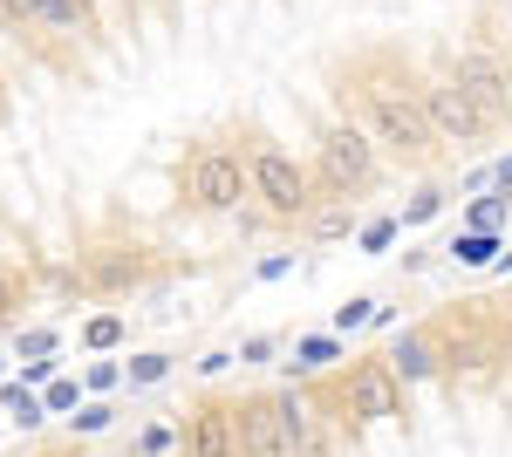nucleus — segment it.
I'll use <instances>...</instances> for the list:
<instances>
[{"mask_svg": "<svg viewBox=\"0 0 512 457\" xmlns=\"http://www.w3.org/2000/svg\"><path fill=\"white\" fill-rule=\"evenodd\" d=\"M362 103H369L376 137H383V144H396L403 157H424V151L437 144V130H431V116H424V103H417L403 82H390V76L362 82Z\"/></svg>", "mask_w": 512, "mask_h": 457, "instance_id": "nucleus-1", "label": "nucleus"}, {"mask_svg": "<svg viewBox=\"0 0 512 457\" xmlns=\"http://www.w3.org/2000/svg\"><path fill=\"white\" fill-rule=\"evenodd\" d=\"M376 178V157H369V137L355 130V123H342V130H328L321 137V185L328 191H362Z\"/></svg>", "mask_w": 512, "mask_h": 457, "instance_id": "nucleus-2", "label": "nucleus"}, {"mask_svg": "<svg viewBox=\"0 0 512 457\" xmlns=\"http://www.w3.org/2000/svg\"><path fill=\"white\" fill-rule=\"evenodd\" d=\"M253 185H260V198L274 205L280 219H301V212H308V171H301L294 157L260 151L253 157Z\"/></svg>", "mask_w": 512, "mask_h": 457, "instance_id": "nucleus-3", "label": "nucleus"}, {"mask_svg": "<svg viewBox=\"0 0 512 457\" xmlns=\"http://www.w3.org/2000/svg\"><path fill=\"white\" fill-rule=\"evenodd\" d=\"M403 410V389H396V369L390 362H355L349 369V417L362 423H383Z\"/></svg>", "mask_w": 512, "mask_h": 457, "instance_id": "nucleus-4", "label": "nucleus"}, {"mask_svg": "<svg viewBox=\"0 0 512 457\" xmlns=\"http://www.w3.org/2000/svg\"><path fill=\"white\" fill-rule=\"evenodd\" d=\"M458 89H465V96H472V110L485 116V123H499V116H506V103H512V89H506V69H499V62H492V55H485V48H472V55H458Z\"/></svg>", "mask_w": 512, "mask_h": 457, "instance_id": "nucleus-5", "label": "nucleus"}, {"mask_svg": "<svg viewBox=\"0 0 512 457\" xmlns=\"http://www.w3.org/2000/svg\"><path fill=\"white\" fill-rule=\"evenodd\" d=\"M239 157L226 151H198L192 157V198L205 205V212H226V205H239Z\"/></svg>", "mask_w": 512, "mask_h": 457, "instance_id": "nucleus-6", "label": "nucleus"}, {"mask_svg": "<svg viewBox=\"0 0 512 457\" xmlns=\"http://www.w3.org/2000/svg\"><path fill=\"white\" fill-rule=\"evenodd\" d=\"M417 103H424V116H431L437 137H458V144H465V137H478V130H492V123L472 110V96H465L458 82H444V89H424Z\"/></svg>", "mask_w": 512, "mask_h": 457, "instance_id": "nucleus-7", "label": "nucleus"}, {"mask_svg": "<svg viewBox=\"0 0 512 457\" xmlns=\"http://www.w3.org/2000/svg\"><path fill=\"white\" fill-rule=\"evenodd\" d=\"M274 423H280V451H287V457H321V430H315L308 396L280 389V396H274Z\"/></svg>", "mask_w": 512, "mask_h": 457, "instance_id": "nucleus-8", "label": "nucleus"}, {"mask_svg": "<svg viewBox=\"0 0 512 457\" xmlns=\"http://www.w3.org/2000/svg\"><path fill=\"white\" fill-rule=\"evenodd\" d=\"M192 457H246L239 451V410H226V403L198 410L192 417Z\"/></svg>", "mask_w": 512, "mask_h": 457, "instance_id": "nucleus-9", "label": "nucleus"}, {"mask_svg": "<svg viewBox=\"0 0 512 457\" xmlns=\"http://www.w3.org/2000/svg\"><path fill=\"white\" fill-rule=\"evenodd\" d=\"M239 451L246 457H287L280 451V423H274V396L239 403Z\"/></svg>", "mask_w": 512, "mask_h": 457, "instance_id": "nucleus-10", "label": "nucleus"}, {"mask_svg": "<svg viewBox=\"0 0 512 457\" xmlns=\"http://www.w3.org/2000/svg\"><path fill=\"white\" fill-rule=\"evenodd\" d=\"M0 403H7V417L21 423V430H35V423L48 417V410H41V396H28L21 382H0Z\"/></svg>", "mask_w": 512, "mask_h": 457, "instance_id": "nucleus-11", "label": "nucleus"}, {"mask_svg": "<svg viewBox=\"0 0 512 457\" xmlns=\"http://www.w3.org/2000/svg\"><path fill=\"white\" fill-rule=\"evenodd\" d=\"M396 376H431V348L417 342V335H403V342H396V362H390Z\"/></svg>", "mask_w": 512, "mask_h": 457, "instance_id": "nucleus-12", "label": "nucleus"}, {"mask_svg": "<svg viewBox=\"0 0 512 457\" xmlns=\"http://www.w3.org/2000/svg\"><path fill=\"white\" fill-rule=\"evenodd\" d=\"M451 253H458L465 267H485V260H499V239H492V232H472V239H458Z\"/></svg>", "mask_w": 512, "mask_h": 457, "instance_id": "nucleus-13", "label": "nucleus"}, {"mask_svg": "<svg viewBox=\"0 0 512 457\" xmlns=\"http://www.w3.org/2000/svg\"><path fill=\"white\" fill-rule=\"evenodd\" d=\"M82 342H89V348H117L123 342V321H117V314H96V321L82 328Z\"/></svg>", "mask_w": 512, "mask_h": 457, "instance_id": "nucleus-14", "label": "nucleus"}, {"mask_svg": "<svg viewBox=\"0 0 512 457\" xmlns=\"http://www.w3.org/2000/svg\"><path fill=\"white\" fill-rule=\"evenodd\" d=\"M376 314H383V307H376L369 294H362V301H342V307H335V328L349 335V328H362V321H376Z\"/></svg>", "mask_w": 512, "mask_h": 457, "instance_id": "nucleus-15", "label": "nucleus"}, {"mask_svg": "<svg viewBox=\"0 0 512 457\" xmlns=\"http://www.w3.org/2000/svg\"><path fill=\"white\" fill-rule=\"evenodd\" d=\"M171 376V355H137V362H130V382H137V389H151V382H164Z\"/></svg>", "mask_w": 512, "mask_h": 457, "instance_id": "nucleus-16", "label": "nucleus"}, {"mask_svg": "<svg viewBox=\"0 0 512 457\" xmlns=\"http://www.w3.org/2000/svg\"><path fill=\"white\" fill-rule=\"evenodd\" d=\"M294 362H301V369H321V362H335V335H308V342L294 348Z\"/></svg>", "mask_w": 512, "mask_h": 457, "instance_id": "nucleus-17", "label": "nucleus"}, {"mask_svg": "<svg viewBox=\"0 0 512 457\" xmlns=\"http://www.w3.org/2000/svg\"><path fill=\"white\" fill-rule=\"evenodd\" d=\"M35 14L48 28H76V7H69V0H35Z\"/></svg>", "mask_w": 512, "mask_h": 457, "instance_id": "nucleus-18", "label": "nucleus"}, {"mask_svg": "<svg viewBox=\"0 0 512 457\" xmlns=\"http://www.w3.org/2000/svg\"><path fill=\"white\" fill-rule=\"evenodd\" d=\"M21 355H28V362H48V355H55V335H48V328H28V335H21Z\"/></svg>", "mask_w": 512, "mask_h": 457, "instance_id": "nucleus-19", "label": "nucleus"}, {"mask_svg": "<svg viewBox=\"0 0 512 457\" xmlns=\"http://www.w3.org/2000/svg\"><path fill=\"white\" fill-rule=\"evenodd\" d=\"M499 219H506V198H478V205H472V226L478 232H492Z\"/></svg>", "mask_w": 512, "mask_h": 457, "instance_id": "nucleus-20", "label": "nucleus"}, {"mask_svg": "<svg viewBox=\"0 0 512 457\" xmlns=\"http://www.w3.org/2000/svg\"><path fill=\"white\" fill-rule=\"evenodd\" d=\"M390 239H396V219H376V226H362V246H369V253H383Z\"/></svg>", "mask_w": 512, "mask_h": 457, "instance_id": "nucleus-21", "label": "nucleus"}, {"mask_svg": "<svg viewBox=\"0 0 512 457\" xmlns=\"http://www.w3.org/2000/svg\"><path fill=\"white\" fill-rule=\"evenodd\" d=\"M41 410H76V382H55V389L41 396Z\"/></svg>", "mask_w": 512, "mask_h": 457, "instance_id": "nucleus-22", "label": "nucleus"}, {"mask_svg": "<svg viewBox=\"0 0 512 457\" xmlns=\"http://www.w3.org/2000/svg\"><path fill=\"white\" fill-rule=\"evenodd\" d=\"M437 198H444V191H417V198H410V212H403V219H410V226H417V219H431V212H437Z\"/></svg>", "mask_w": 512, "mask_h": 457, "instance_id": "nucleus-23", "label": "nucleus"}, {"mask_svg": "<svg viewBox=\"0 0 512 457\" xmlns=\"http://www.w3.org/2000/svg\"><path fill=\"white\" fill-rule=\"evenodd\" d=\"M117 376H123L117 362H89V389H117Z\"/></svg>", "mask_w": 512, "mask_h": 457, "instance_id": "nucleus-24", "label": "nucleus"}, {"mask_svg": "<svg viewBox=\"0 0 512 457\" xmlns=\"http://www.w3.org/2000/svg\"><path fill=\"white\" fill-rule=\"evenodd\" d=\"M103 423H110L103 403H82V410H76V430H103Z\"/></svg>", "mask_w": 512, "mask_h": 457, "instance_id": "nucleus-25", "label": "nucleus"}, {"mask_svg": "<svg viewBox=\"0 0 512 457\" xmlns=\"http://www.w3.org/2000/svg\"><path fill=\"white\" fill-rule=\"evenodd\" d=\"M35 14V0H0V21H28Z\"/></svg>", "mask_w": 512, "mask_h": 457, "instance_id": "nucleus-26", "label": "nucleus"}, {"mask_svg": "<svg viewBox=\"0 0 512 457\" xmlns=\"http://www.w3.org/2000/svg\"><path fill=\"white\" fill-rule=\"evenodd\" d=\"M0 314H7V280H0Z\"/></svg>", "mask_w": 512, "mask_h": 457, "instance_id": "nucleus-27", "label": "nucleus"}, {"mask_svg": "<svg viewBox=\"0 0 512 457\" xmlns=\"http://www.w3.org/2000/svg\"><path fill=\"white\" fill-rule=\"evenodd\" d=\"M69 7H76V14H82V7H89V0H69Z\"/></svg>", "mask_w": 512, "mask_h": 457, "instance_id": "nucleus-28", "label": "nucleus"}, {"mask_svg": "<svg viewBox=\"0 0 512 457\" xmlns=\"http://www.w3.org/2000/svg\"><path fill=\"white\" fill-rule=\"evenodd\" d=\"M0 382H7V362H0Z\"/></svg>", "mask_w": 512, "mask_h": 457, "instance_id": "nucleus-29", "label": "nucleus"}, {"mask_svg": "<svg viewBox=\"0 0 512 457\" xmlns=\"http://www.w3.org/2000/svg\"><path fill=\"white\" fill-rule=\"evenodd\" d=\"M0 28H7V21H0Z\"/></svg>", "mask_w": 512, "mask_h": 457, "instance_id": "nucleus-30", "label": "nucleus"}, {"mask_svg": "<svg viewBox=\"0 0 512 457\" xmlns=\"http://www.w3.org/2000/svg\"><path fill=\"white\" fill-rule=\"evenodd\" d=\"M103 457H110V451H103Z\"/></svg>", "mask_w": 512, "mask_h": 457, "instance_id": "nucleus-31", "label": "nucleus"}]
</instances>
